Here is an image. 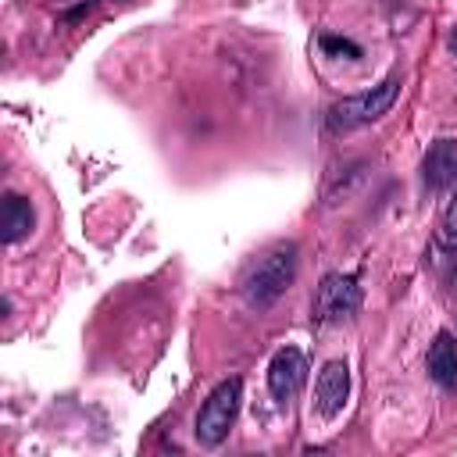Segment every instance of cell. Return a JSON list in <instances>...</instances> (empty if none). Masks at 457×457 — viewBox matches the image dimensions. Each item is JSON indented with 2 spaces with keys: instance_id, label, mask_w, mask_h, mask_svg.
Returning a JSON list of instances; mask_svg holds the SVG:
<instances>
[{
  "instance_id": "12",
  "label": "cell",
  "mask_w": 457,
  "mask_h": 457,
  "mask_svg": "<svg viewBox=\"0 0 457 457\" xmlns=\"http://www.w3.org/2000/svg\"><path fill=\"white\" fill-rule=\"evenodd\" d=\"M443 228L457 232V182H453V196H450V204H446V211H443Z\"/></svg>"
},
{
  "instance_id": "5",
  "label": "cell",
  "mask_w": 457,
  "mask_h": 457,
  "mask_svg": "<svg viewBox=\"0 0 457 457\" xmlns=\"http://www.w3.org/2000/svg\"><path fill=\"white\" fill-rule=\"evenodd\" d=\"M307 378V357L300 346H282L275 350V357L268 361V393L278 400V403H289L300 386Z\"/></svg>"
},
{
  "instance_id": "11",
  "label": "cell",
  "mask_w": 457,
  "mask_h": 457,
  "mask_svg": "<svg viewBox=\"0 0 457 457\" xmlns=\"http://www.w3.org/2000/svg\"><path fill=\"white\" fill-rule=\"evenodd\" d=\"M321 50H325L328 57H346V61L361 57V46L350 43V39H343V36H321Z\"/></svg>"
},
{
  "instance_id": "13",
  "label": "cell",
  "mask_w": 457,
  "mask_h": 457,
  "mask_svg": "<svg viewBox=\"0 0 457 457\" xmlns=\"http://www.w3.org/2000/svg\"><path fill=\"white\" fill-rule=\"evenodd\" d=\"M450 50H453V54H457V32H453V36H450Z\"/></svg>"
},
{
  "instance_id": "2",
  "label": "cell",
  "mask_w": 457,
  "mask_h": 457,
  "mask_svg": "<svg viewBox=\"0 0 457 457\" xmlns=\"http://www.w3.org/2000/svg\"><path fill=\"white\" fill-rule=\"evenodd\" d=\"M400 86H403V79H400V75H389V79H382L378 86H371V89H364V93H350V96L336 100V104L325 111L328 132H353V129H361V125H371V121L386 118V114L393 111L396 96H400Z\"/></svg>"
},
{
  "instance_id": "4",
  "label": "cell",
  "mask_w": 457,
  "mask_h": 457,
  "mask_svg": "<svg viewBox=\"0 0 457 457\" xmlns=\"http://www.w3.org/2000/svg\"><path fill=\"white\" fill-rule=\"evenodd\" d=\"M361 307V286L353 275H343V271H332L321 278L318 293H314V321L321 325H339L346 318H353Z\"/></svg>"
},
{
  "instance_id": "7",
  "label": "cell",
  "mask_w": 457,
  "mask_h": 457,
  "mask_svg": "<svg viewBox=\"0 0 457 457\" xmlns=\"http://www.w3.org/2000/svg\"><path fill=\"white\" fill-rule=\"evenodd\" d=\"M421 182L432 193H439V189L457 182V139L453 136L432 139V146L421 157Z\"/></svg>"
},
{
  "instance_id": "9",
  "label": "cell",
  "mask_w": 457,
  "mask_h": 457,
  "mask_svg": "<svg viewBox=\"0 0 457 457\" xmlns=\"http://www.w3.org/2000/svg\"><path fill=\"white\" fill-rule=\"evenodd\" d=\"M425 264H428L443 282L457 278V232H450V228L436 232L432 243H428V250H425Z\"/></svg>"
},
{
  "instance_id": "3",
  "label": "cell",
  "mask_w": 457,
  "mask_h": 457,
  "mask_svg": "<svg viewBox=\"0 0 457 457\" xmlns=\"http://www.w3.org/2000/svg\"><path fill=\"white\" fill-rule=\"evenodd\" d=\"M239 403H243V378H239V375L221 378V382L207 393V400L200 403V411H196L193 439H196L200 446H211V450L221 446V443L228 439L232 425H236Z\"/></svg>"
},
{
  "instance_id": "8",
  "label": "cell",
  "mask_w": 457,
  "mask_h": 457,
  "mask_svg": "<svg viewBox=\"0 0 457 457\" xmlns=\"http://www.w3.org/2000/svg\"><path fill=\"white\" fill-rule=\"evenodd\" d=\"M425 368H428V378L443 389H457V336L439 328L432 346H428V357H425Z\"/></svg>"
},
{
  "instance_id": "1",
  "label": "cell",
  "mask_w": 457,
  "mask_h": 457,
  "mask_svg": "<svg viewBox=\"0 0 457 457\" xmlns=\"http://www.w3.org/2000/svg\"><path fill=\"white\" fill-rule=\"evenodd\" d=\"M296 271H300V246L293 239L289 243H275L243 275V296H246V303L257 307V311L271 307L296 282Z\"/></svg>"
},
{
  "instance_id": "6",
  "label": "cell",
  "mask_w": 457,
  "mask_h": 457,
  "mask_svg": "<svg viewBox=\"0 0 457 457\" xmlns=\"http://www.w3.org/2000/svg\"><path fill=\"white\" fill-rule=\"evenodd\" d=\"M346 400H350V364L343 357H332L321 364L314 378V407L321 418H336L343 414Z\"/></svg>"
},
{
  "instance_id": "10",
  "label": "cell",
  "mask_w": 457,
  "mask_h": 457,
  "mask_svg": "<svg viewBox=\"0 0 457 457\" xmlns=\"http://www.w3.org/2000/svg\"><path fill=\"white\" fill-rule=\"evenodd\" d=\"M32 204L18 193H7L4 196V243H21L29 232H32Z\"/></svg>"
}]
</instances>
